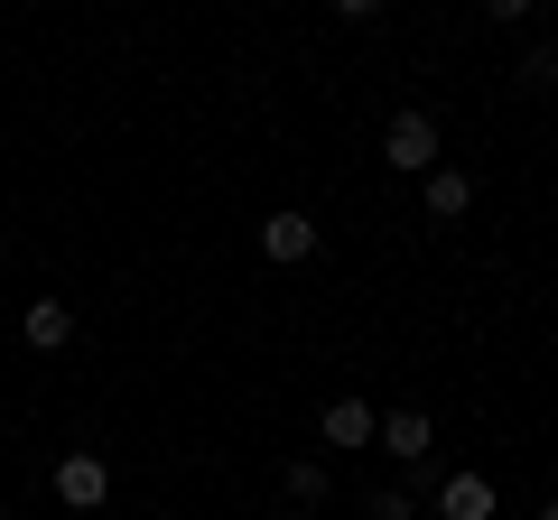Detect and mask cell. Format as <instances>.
Returning <instances> with one entry per match:
<instances>
[{
  "label": "cell",
  "instance_id": "cell-12",
  "mask_svg": "<svg viewBox=\"0 0 558 520\" xmlns=\"http://www.w3.org/2000/svg\"><path fill=\"white\" fill-rule=\"evenodd\" d=\"M531 10H539V0H484V20H502V28H521Z\"/></svg>",
  "mask_w": 558,
  "mask_h": 520
},
{
  "label": "cell",
  "instance_id": "cell-7",
  "mask_svg": "<svg viewBox=\"0 0 558 520\" xmlns=\"http://www.w3.org/2000/svg\"><path fill=\"white\" fill-rule=\"evenodd\" d=\"M373 437H381V446H391V456H400V465H418V456H428V409H391V419H381V428H373Z\"/></svg>",
  "mask_w": 558,
  "mask_h": 520
},
{
  "label": "cell",
  "instance_id": "cell-6",
  "mask_svg": "<svg viewBox=\"0 0 558 520\" xmlns=\"http://www.w3.org/2000/svg\"><path fill=\"white\" fill-rule=\"evenodd\" d=\"M20 335L38 344V354H57V344L75 335V307H65V298H28V317H20Z\"/></svg>",
  "mask_w": 558,
  "mask_h": 520
},
{
  "label": "cell",
  "instance_id": "cell-9",
  "mask_svg": "<svg viewBox=\"0 0 558 520\" xmlns=\"http://www.w3.org/2000/svg\"><path fill=\"white\" fill-rule=\"evenodd\" d=\"M512 75H521V94H558V47H531Z\"/></svg>",
  "mask_w": 558,
  "mask_h": 520
},
{
  "label": "cell",
  "instance_id": "cell-5",
  "mask_svg": "<svg viewBox=\"0 0 558 520\" xmlns=\"http://www.w3.org/2000/svg\"><path fill=\"white\" fill-rule=\"evenodd\" d=\"M438 520H494V483L484 474H447L438 483Z\"/></svg>",
  "mask_w": 558,
  "mask_h": 520
},
{
  "label": "cell",
  "instance_id": "cell-8",
  "mask_svg": "<svg viewBox=\"0 0 558 520\" xmlns=\"http://www.w3.org/2000/svg\"><path fill=\"white\" fill-rule=\"evenodd\" d=\"M465 205H475V177H465V168H428V214L457 223Z\"/></svg>",
  "mask_w": 558,
  "mask_h": 520
},
{
  "label": "cell",
  "instance_id": "cell-15",
  "mask_svg": "<svg viewBox=\"0 0 558 520\" xmlns=\"http://www.w3.org/2000/svg\"><path fill=\"white\" fill-rule=\"evenodd\" d=\"M539 520H558V502H549V511H539Z\"/></svg>",
  "mask_w": 558,
  "mask_h": 520
},
{
  "label": "cell",
  "instance_id": "cell-10",
  "mask_svg": "<svg viewBox=\"0 0 558 520\" xmlns=\"http://www.w3.org/2000/svg\"><path fill=\"white\" fill-rule=\"evenodd\" d=\"M279 483H289V502H326V465H317V456H299Z\"/></svg>",
  "mask_w": 558,
  "mask_h": 520
},
{
  "label": "cell",
  "instance_id": "cell-14",
  "mask_svg": "<svg viewBox=\"0 0 558 520\" xmlns=\"http://www.w3.org/2000/svg\"><path fill=\"white\" fill-rule=\"evenodd\" d=\"M0 520H28V511H0Z\"/></svg>",
  "mask_w": 558,
  "mask_h": 520
},
{
  "label": "cell",
  "instance_id": "cell-2",
  "mask_svg": "<svg viewBox=\"0 0 558 520\" xmlns=\"http://www.w3.org/2000/svg\"><path fill=\"white\" fill-rule=\"evenodd\" d=\"M57 502H65V511H102V502H112V465H102L94 446L57 456Z\"/></svg>",
  "mask_w": 558,
  "mask_h": 520
},
{
  "label": "cell",
  "instance_id": "cell-1",
  "mask_svg": "<svg viewBox=\"0 0 558 520\" xmlns=\"http://www.w3.org/2000/svg\"><path fill=\"white\" fill-rule=\"evenodd\" d=\"M381 159H391L400 177H428V168H438V121H428V112H391V131H381Z\"/></svg>",
  "mask_w": 558,
  "mask_h": 520
},
{
  "label": "cell",
  "instance_id": "cell-4",
  "mask_svg": "<svg viewBox=\"0 0 558 520\" xmlns=\"http://www.w3.org/2000/svg\"><path fill=\"white\" fill-rule=\"evenodd\" d=\"M373 428H381V409H373V400H326L317 437H326V446H373Z\"/></svg>",
  "mask_w": 558,
  "mask_h": 520
},
{
  "label": "cell",
  "instance_id": "cell-11",
  "mask_svg": "<svg viewBox=\"0 0 558 520\" xmlns=\"http://www.w3.org/2000/svg\"><path fill=\"white\" fill-rule=\"evenodd\" d=\"M373 520H418V502L410 493H373Z\"/></svg>",
  "mask_w": 558,
  "mask_h": 520
},
{
  "label": "cell",
  "instance_id": "cell-13",
  "mask_svg": "<svg viewBox=\"0 0 558 520\" xmlns=\"http://www.w3.org/2000/svg\"><path fill=\"white\" fill-rule=\"evenodd\" d=\"M391 0H336V20H381Z\"/></svg>",
  "mask_w": 558,
  "mask_h": 520
},
{
  "label": "cell",
  "instance_id": "cell-3",
  "mask_svg": "<svg viewBox=\"0 0 558 520\" xmlns=\"http://www.w3.org/2000/svg\"><path fill=\"white\" fill-rule=\"evenodd\" d=\"M260 251L270 260H307L317 251V223H307L299 205H279V214H260Z\"/></svg>",
  "mask_w": 558,
  "mask_h": 520
}]
</instances>
